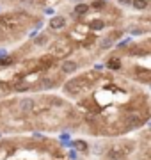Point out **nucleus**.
Listing matches in <instances>:
<instances>
[{
    "mask_svg": "<svg viewBox=\"0 0 151 160\" xmlns=\"http://www.w3.org/2000/svg\"><path fill=\"white\" fill-rule=\"evenodd\" d=\"M121 6H132V0H117Z\"/></svg>",
    "mask_w": 151,
    "mask_h": 160,
    "instance_id": "nucleus-25",
    "label": "nucleus"
},
{
    "mask_svg": "<svg viewBox=\"0 0 151 160\" xmlns=\"http://www.w3.org/2000/svg\"><path fill=\"white\" fill-rule=\"evenodd\" d=\"M53 12H55V11H53L52 7H46V9H45V14H50V16H52Z\"/></svg>",
    "mask_w": 151,
    "mask_h": 160,
    "instance_id": "nucleus-26",
    "label": "nucleus"
},
{
    "mask_svg": "<svg viewBox=\"0 0 151 160\" xmlns=\"http://www.w3.org/2000/svg\"><path fill=\"white\" fill-rule=\"evenodd\" d=\"M144 53H146L144 48L139 46V45H134V46L128 48V55H134V57H137V55H144Z\"/></svg>",
    "mask_w": 151,
    "mask_h": 160,
    "instance_id": "nucleus-12",
    "label": "nucleus"
},
{
    "mask_svg": "<svg viewBox=\"0 0 151 160\" xmlns=\"http://www.w3.org/2000/svg\"><path fill=\"white\" fill-rule=\"evenodd\" d=\"M75 2H82V0H75Z\"/></svg>",
    "mask_w": 151,
    "mask_h": 160,
    "instance_id": "nucleus-28",
    "label": "nucleus"
},
{
    "mask_svg": "<svg viewBox=\"0 0 151 160\" xmlns=\"http://www.w3.org/2000/svg\"><path fill=\"white\" fill-rule=\"evenodd\" d=\"M50 55H53L55 59H64L68 57L71 53V45L70 41L66 39H59V41H53L52 45H50V50H48Z\"/></svg>",
    "mask_w": 151,
    "mask_h": 160,
    "instance_id": "nucleus-1",
    "label": "nucleus"
},
{
    "mask_svg": "<svg viewBox=\"0 0 151 160\" xmlns=\"http://www.w3.org/2000/svg\"><path fill=\"white\" fill-rule=\"evenodd\" d=\"M0 87H2V91H11L12 89V86L9 82H0Z\"/></svg>",
    "mask_w": 151,
    "mask_h": 160,
    "instance_id": "nucleus-23",
    "label": "nucleus"
},
{
    "mask_svg": "<svg viewBox=\"0 0 151 160\" xmlns=\"http://www.w3.org/2000/svg\"><path fill=\"white\" fill-rule=\"evenodd\" d=\"M89 86H91V82H87L84 77H80V78L70 80V82L64 86V91L68 92V94H71V96H78V94H82L85 89H89Z\"/></svg>",
    "mask_w": 151,
    "mask_h": 160,
    "instance_id": "nucleus-2",
    "label": "nucleus"
},
{
    "mask_svg": "<svg viewBox=\"0 0 151 160\" xmlns=\"http://www.w3.org/2000/svg\"><path fill=\"white\" fill-rule=\"evenodd\" d=\"M124 123H126L128 128H139V126L144 123V119H142L139 114L130 112V114H126V118H124Z\"/></svg>",
    "mask_w": 151,
    "mask_h": 160,
    "instance_id": "nucleus-4",
    "label": "nucleus"
},
{
    "mask_svg": "<svg viewBox=\"0 0 151 160\" xmlns=\"http://www.w3.org/2000/svg\"><path fill=\"white\" fill-rule=\"evenodd\" d=\"M109 157H110L112 160H121L123 157H124V153L119 151V149H110V151H109Z\"/></svg>",
    "mask_w": 151,
    "mask_h": 160,
    "instance_id": "nucleus-16",
    "label": "nucleus"
},
{
    "mask_svg": "<svg viewBox=\"0 0 151 160\" xmlns=\"http://www.w3.org/2000/svg\"><path fill=\"white\" fill-rule=\"evenodd\" d=\"M148 6H149V0H132V7L137 11H144Z\"/></svg>",
    "mask_w": 151,
    "mask_h": 160,
    "instance_id": "nucleus-10",
    "label": "nucleus"
},
{
    "mask_svg": "<svg viewBox=\"0 0 151 160\" xmlns=\"http://www.w3.org/2000/svg\"><path fill=\"white\" fill-rule=\"evenodd\" d=\"M89 9H91L89 4H85V2H78V4L75 6V9H73V12L78 14V16H85V14L89 12Z\"/></svg>",
    "mask_w": 151,
    "mask_h": 160,
    "instance_id": "nucleus-7",
    "label": "nucleus"
},
{
    "mask_svg": "<svg viewBox=\"0 0 151 160\" xmlns=\"http://www.w3.org/2000/svg\"><path fill=\"white\" fill-rule=\"evenodd\" d=\"M89 27L93 30H101L105 27V22L103 20H93V22H89Z\"/></svg>",
    "mask_w": 151,
    "mask_h": 160,
    "instance_id": "nucleus-15",
    "label": "nucleus"
},
{
    "mask_svg": "<svg viewBox=\"0 0 151 160\" xmlns=\"http://www.w3.org/2000/svg\"><path fill=\"white\" fill-rule=\"evenodd\" d=\"M114 41H116L114 34H112V36H109V38H105V39L101 41V43H100V48H109V46H110L112 43H114Z\"/></svg>",
    "mask_w": 151,
    "mask_h": 160,
    "instance_id": "nucleus-17",
    "label": "nucleus"
},
{
    "mask_svg": "<svg viewBox=\"0 0 151 160\" xmlns=\"http://www.w3.org/2000/svg\"><path fill=\"white\" fill-rule=\"evenodd\" d=\"M73 146L78 148V149H82V151H85V149H87V144L84 142V141H76V142H73Z\"/></svg>",
    "mask_w": 151,
    "mask_h": 160,
    "instance_id": "nucleus-20",
    "label": "nucleus"
},
{
    "mask_svg": "<svg viewBox=\"0 0 151 160\" xmlns=\"http://www.w3.org/2000/svg\"><path fill=\"white\" fill-rule=\"evenodd\" d=\"M41 87H43V89H50V87H53V80L52 78H43L41 80Z\"/></svg>",
    "mask_w": 151,
    "mask_h": 160,
    "instance_id": "nucleus-18",
    "label": "nucleus"
},
{
    "mask_svg": "<svg viewBox=\"0 0 151 160\" xmlns=\"http://www.w3.org/2000/svg\"><path fill=\"white\" fill-rule=\"evenodd\" d=\"M50 27H52L53 30H61L66 27V18L62 16V14H57V16H53L52 20H50Z\"/></svg>",
    "mask_w": 151,
    "mask_h": 160,
    "instance_id": "nucleus-5",
    "label": "nucleus"
},
{
    "mask_svg": "<svg viewBox=\"0 0 151 160\" xmlns=\"http://www.w3.org/2000/svg\"><path fill=\"white\" fill-rule=\"evenodd\" d=\"M18 14H0V25L6 27V29H14L16 25H20V20H18Z\"/></svg>",
    "mask_w": 151,
    "mask_h": 160,
    "instance_id": "nucleus-3",
    "label": "nucleus"
},
{
    "mask_svg": "<svg viewBox=\"0 0 151 160\" xmlns=\"http://www.w3.org/2000/svg\"><path fill=\"white\" fill-rule=\"evenodd\" d=\"M89 6H91V9L101 11V9H105V7H107V0H94L93 4H89Z\"/></svg>",
    "mask_w": 151,
    "mask_h": 160,
    "instance_id": "nucleus-14",
    "label": "nucleus"
},
{
    "mask_svg": "<svg viewBox=\"0 0 151 160\" xmlns=\"http://www.w3.org/2000/svg\"><path fill=\"white\" fill-rule=\"evenodd\" d=\"M135 77H137V80H142V82H151V71L149 69H139Z\"/></svg>",
    "mask_w": 151,
    "mask_h": 160,
    "instance_id": "nucleus-9",
    "label": "nucleus"
},
{
    "mask_svg": "<svg viewBox=\"0 0 151 160\" xmlns=\"http://www.w3.org/2000/svg\"><path fill=\"white\" fill-rule=\"evenodd\" d=\"M84 78H85V80H96V78H98V73H96V71L85 73V75H84Z\"/></svg>",
    "mask_w": 151,
    "mask_h": 160,
    "instance_id": "nucleus-21",
    "label": "nucleus"
},
{
    "mask_svg": "<svg viewBox=\"0 0 151 160\" xmlns=\"http://www.w3.org/2000/svg\"><path fill=\"white\" fill-rule=\"evenodd\" d=\"M20 110L22 112H32L34 110V100L32 98H23L20 102Z\"/></svg>",
    "mask_w": 151,
    "mask_h": 160,
    "instance_id": "nucleus-6",
    "label": "nucleus"
},
{
    "mask_svg": "<svg viewBox=\"0 0 151 160\" xmlns=\"http://www.w3.org/2000/svg\"><path fill=\"white\" fill-rule=\"evenodd\" d=\"M12 64V57H2L0 59V66H9Z\"/></svg>",
    "mask_w": 151,
    "mask_h": 160,
    "instance_id": "nucleus-22",
    "label": "nucleus"
},
{
    "mask_svg": "<svg viewBox=\"0 0 151 160\" xmlns=\"http://www.w3.org/2000/svg\"><path fill=\"white\" fill-rule=\"evenodd\" d=\"M130 34H134V36H140V34H144V30H142V29H132V30H130Z\"/></svg>",
    "mask_w": 151,
    "mask_h": 160,
    "instance_id": "nucleus-24",
    "label": "nucleus"
},
{
    "mask_svg": "<svg viewBox=\"0 0 151 160\" xmlns=\"http://www.w3.org/2000/svg\"><path fill=\"white\" fill-rule=\"evenodd\" d=\"M6 55H7V52H6V50H0V59L6 57Z\"/></svg>",
    "mask_w": 151,
    "mask_h": 160,
    "instance_id": "nucleus-27",
    "label": "nucleus"
},
{
    "mask_svg": "<svg viewBox=\"0 0 151 160\" xmlns=\"http://www.w3.org/2000/svg\"><path fill=\"white\" fill-rule=\"evenodd\" d=\"M107 68L114 69V71L121 69V59H119V57H110V59H109V62H107Z\"/></svg>",
    "mask_w": 151,
    "mask_h": 160,
    "instance_id": "nucleus-11",
    "label": "nucleus"
},
{
    "mask_svg": "<svg viewBox=\"0 0 151 160\" xmlns=\"http://www.w3.org/2000/svg\"><path fill=\"white\" fill-rule=\"evenodd\" d=\"M76 69V62H73V61H66V62L62 64V71L64 73H73Z\"/></svg>",
    "mask_w": 151,
    "mask_h": 160,
    "instance_id": "nucleus-13",
    "label": "nucleus"
},
{
    "mask_svg": "<svg viewBox=\"0 0 151 160\" xmlns=\"http://www.w3.org/2000/svg\"><path fill=\"white\" fill-rule=\"evenodd\" d=\"M29 82L27 80H18V82H14L12 84V91L14 92H25V91H29Z\"/></svg>",
    "mask_w": 151,
    "mask_h": 160,
    "instance_id": "nucleus-8",
    "label": "nucleus"
},
{
    "mask_svg": "<svg viewBox=\"0 0 151 160\" xmlns=\"http://www.w3.org/2000/svg\"><path fill=\"white\" fill-rule=\"evenodd\" d=\"M34 43H36V45H46V43H48V38H46V36H37Z\"/></svg>",
    "mask_w": 151,
    "mask_h": 160,
    "instance_id": "nucleus-19",
    "label": "nucleus"
}]
</instances>
